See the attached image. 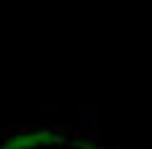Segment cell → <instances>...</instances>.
<instances>
[{
	"mask_svg": "<svg viewBox=\"0 0 152 149\" xmlns=\"http://www.w3.org/2000/svg\"><path fill=\"white\" fill-rule=\"evenodd\" d=\"M80 120L83 124H89V122H96V111H94L92 107H82L80 111Z\"/></svg>",
	"mask_w": 152,
	"mask_h": 149,
	"instance_id": "6da1fadb",
	"label": "cell"
},
{
	"mask_svg": "<svg viewBox=\"0 0 152 149\" xmlns=\"http://www.w3.org/2000/svg\"><path fill=\"white\" fill-rule=\"evenodd\" d=\"M13 129H15V127H13L11 124H4L2 127H0V138H2V140H9Z\"/></svg>",
	"mask_w": 152,
	"mask_h": 149,
	"instance_id": "7a4b0ae2",
	"label": "cell"
},
{
	"mask_svg": "<svg viewBox=\"0 0 152 149\" xmlns=\"http://www.w3.org/2000/svg\"><path fill=\"white\" fill-rule=\"evenodd\" d=\"M51 131H53V135H60V133H64V125L62 124H51Z\"/></svg>",
	"mask_w": 152,
	"mask_h": 149,
	"instance_id": "3957f363",
	"label": "cell"
},
{
	"mask_svg": "<svg viewBox=\"0 0 152 149\" xmlns=\"http://www.w3.org/2000/svg\"><path fill=\"white\" fill-rule=\"evenodd\" d=\"M69 147H72V149H80L82 147V142L78 140V138H74V140H69V144H67Z\"/></svg>",
	"mask_w": 152,
	"mask_h": 149,
	"instance_id": "277c9868",
	"label": "cell"
},
{
	"mask_svg": "<svg viewBox=\"0 0 152 149\" xmlns=\"http://www.w3.org/2000/svg\"><path fill=\"white\" fill-rule=\"evenodd\" d=\"M64 133H74V135H76V125H74V124L64 125Z\"/></svg>",
	"mask_w": 152,
	"mask_h": 149,
	"instance_id": "5b68a950",
	"label": "cell"
},
{
	"mask_svg": "<svg viewBox=\"0 0 152 149\" xmlns=\"http://www.w3.org/2000/svg\"><path fill=\"white\" fill-rule=\"evenodd\" d=\"M85 135L89 138H100L102 136V131H85Z\"/></svg>",
	"mask_w": 152,
	"mask_h": 149,
	"instance_id": "8992f818",
	"label": "cell"
}]
</instances>
